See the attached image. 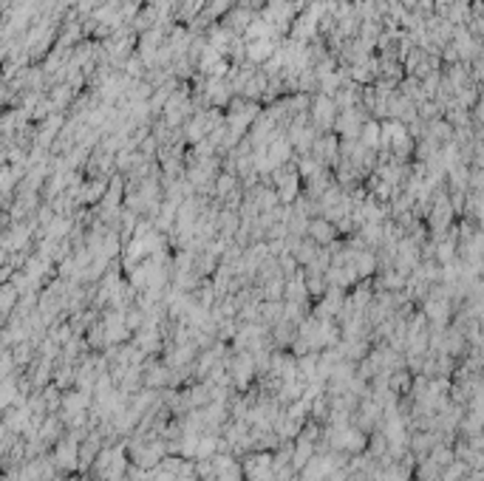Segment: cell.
<instances>
[{
  "mask_svg": "<svg viewBox=\"0 0 484 481\" xmlns=\"http://www.w3.org/2000/svg\"><path fill=\"white\" fill-rule=\"evenodd\" d=\"M332 470H334V458H312L303 467V481H326Z\"/></svg>",
  "mask_w": 484,
  "mask_h": 481,
  "instance_id": "6da1fadb",
  "label": "cell"
},
{
  "mask_svg": "<svg viewBox=\"0 0 484 481\" xmlns=\"http://www.w3.org/2000/svg\"><path fill=\"white\" fill-rule=\"evenodd\" d=\"M247 473H250L253 481H270L272 473H275V470H272V458H270V456H255V458H250Z\"/></svg>",
  "mask_w": 484,
  "mask_h": 481,
  "instance_id": "7a4b0ae2",
  "label": "cell"
},
{
  "mask_svg": "<svg viewBox=\"0 0 484 481\" xmlns=\"http://www.w3.org/2000/svg\"><path fill=\"white\" fill-rule=\"evenodd\" d=\"M309 232H312V238H315V240H320V244H329V240L334 238V229H332V224H329L326 218H317V221H312Z\"/></svg>",
  "mask_w": 484,
  "mask_h": 481,
  "instance_id": "3957f363",
  "label": "cell"
},
{
  "mask_svg": "<svg viewBox=\"0 0 484 481\" xmlns=\"http://www.w3.org/2000/svg\"><path fill=\"white\" fill-rule=\"evenodd\" d=\"M425 315H428L433 323H436V320L442 323V320L447 317V300H444V298H433V300H428V306H425Z\"/></svg>",
  "mask_w": 484,
  "mask_h": 481,
  "instance_id": "277c9868",
  "label": "cell"
},
{
  "mask_svg": "<svg viewBox=\"0 0 484 481\" xmlns=\"http://www.w3.org/2000/svg\"><path fill=\"white\" fill-rule=\"evenodd\" d=\"M447 224H450V204H447V201H442V204H436V209H433L430 226H433V229H444Z\"/></svg>",
  "mask_w": 484,
  "mask_h": 481,
  "instance_id": "5b68a950",
  "label": "cell"
},
{
  "mask_svg": "<svg viewBox=\"0 0 484 481\" xmlns=\"http://www.w3.org/2000/svg\"><path fill=\"white\" fill-rule=\"evenodd\" d=\"M309 456H312V444H309V439H301V442H298V450H295V464H298V467L306 464Z\"/></svg>",
  "mask_w": 484,
  "mask_h": 481,
  "instance_id": "8992f818",
  "label": "cell"
}]
</instances>
